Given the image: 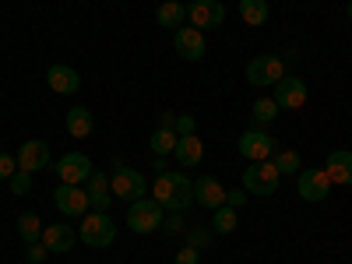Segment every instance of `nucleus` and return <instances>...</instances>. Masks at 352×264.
<instances>
[{
	"instance_id": "1",
	"label": "nucleus",
	"mask_w": 352,
	"mask_h": 264,
	"mask_svg": "<svg viewBox=\"0 0 352 264\" xmlns=\"http://www.w3.org/2000/svg\"><path fill=\"white\" fill-rule=\"evenodd\" d=\"M162 219H166V208L152 194L131 201V208H127V229L131 232H141V236H148V232L162 229Z\"/></svg>"
},
{
	"instance_id": "2",
	"label": "nucleus",
	"mask_w": 352,
	"mask_h": 264,
	"mask_svg": "<svg viewBox=\"0 0 352 264\" xmlns=\"http://www.w3.org/2000/svg\"><path fill=\"white\" fill-rule=\"evenodd\" d=\"M109 190L116 201H138V197H148V184L144 176L131 166H120V159H113V176H109Z\"/></svg>"
},
{
	"instance_id": "3",
	"label": "nucleus",
	"mask_w": 352,
	"mask_h": 264,
	"mask_svg": "<svg viewBox=\"0 0 352 264\" xmlns=\"http://www.w3.org/2000/svg\"><path fill=\"white\" fill-rule=\"evenodd\" d=\"M278 180H282V173L275 169L272 159H264V162H250L243 169V190L247 194H257V197H272L278 190Z\"/></svg>"
},
{
	"instance_id": "4",
	"label": "nucleus",
	"mask_w": 352,
	"mask_h": 264,
	"mask_svg": "<svg viewBox=\"0 0 352 264\" xmlns=\"http://www.w3.org/2000/svg\"><path fill=\"white\" fill-rule=\"evenodd\" d=\"M78 236L85 247H92V250H102L116 240V222L106 215V212H92V215H85L81 219V229H78Z\"/></svg>"
},
{
	"instance_id": "5",
	"label": "nucleus",
	"mask_w": 352,
	"mask_h": 264,
	"mask_svg": "<svg viewBox=\"0 0 352 264\" xmlns=\"http://www.w3.org/2000/svg\"><path fill=\"white\" fill-rule=\"evenodd\" d=\"M282 78H285V60H282V56L261 53V56H254V60L247 64V81L257 85V88H268V85L275 88Z\"/></svg>"
},
{
	"instance_id": "6",
	"label": "nucleus",
	"mask_w": 352,
	"mask_h": 264,
	"mask_svg": "<svg viewBox=\"0 0 352 264\" xmlns=\"http://www.w3.org/2000/svg\"><path fill=\"white\" fill-rule=\"evenodd\" d=\"M236 148H240V155H243L247 162H264V159L275 155V138L264 134V131H257V127H250V131L240 134Z\"/></svg>"
},
{
	"instance_id": "7",
	"label": "nucleus",
	"mask_w": 352,
	"mask_h": 264,
	"mask_svg": "<svg viewBox=\"0 0 352 264\" xmlns=\"http://www.w3.org/2000/svg\"><path fill=\"white\" fill-rule=\"evenodd\" d=\"M53 204L60 208L64 219H78V215H88V190H81L78 184H60L53 190Z\"/></svg>"
},
{
	"instance_id": "8",
	"label": "nucleus",
	"mask_w": 352,
	"mask_h": 264,
	"mask_svg": "<svg viewBox=\"0 0 352 264\" xmlns=\"http://www.w3.org/2000/svg\"><path fill=\"white\" fill-rule=\"evenodd\" d=\"M173 50L176 56H184V60H204V53H208V46H204V32L194 25H180L173 36Z\"/></svg>"
},
{
	"instance_id": "9",
	"label": "nucleus",
	"mask_w": 352,
	"mask_h": 264,
	"mask_svg": "<svg viewBox=\"0 0 352 264\" xmlns=\"http://www.w3.org/2000/svg\"><path fill=\"white\" fill-rule=\"evenodd\" d=\"M56 176H60V184H85L88 176H92V159H88L85 152H67L64 159H56L53 162Z\"/></svg>"
},
{
	"instance_id": "10",
	"label": "nucleus",
	"mask_w": 352,
	"mask_h": 264,
	"mask_svg": "<svg viewBox=\"0 0 352 264\" xmlns=\"http://www.w3.org/2000/svg\"><path fill=\"white\" fill-rule=\"evenodd\" d=\"M187 21L194 28H201V32H212V28H219L226 21V8L219 4V0H194V4L187 8Z\"/></svg>"
},
{
	"instance_id": "11",
	"label": "nucleus",
	"mask_w": 352,
	"mask_h": 264,
	"mask_svg": "<svg viewBox=\"0 0 352 264\" xmlns=\"http://www.w3.org/2000/svg\"><path fill=\"white\" fill-rule=\"evenodd\" d=\"M331 176L324 173V166H320V169H303L300 173V180H296V190H300V197L303 201H324L328 194H331Z\"/></svg>"
},
{
	"instance_id": "12",
	"label": "nucleus",
	"mask_w": 352,
	"mask_h": 264,
	"mask_svg": "<svg viewBox=\"0 0 352 264\" xmlns=\"http://www.w3.org/2000/svg\"><path fill=\"white\" fill-rule=\"evenodd\" d=\"M18 169H25V173H39V169H50L53 166V159H50V144L46 141H25L21 148H18Z\"/></svg>"
},
{
	"instance_id": "13",
	"label": "nucleus",
	"mask_w": 352,
	"mask_h": 264,
	"mask_svg": "<svg viewBox=\"0 0 352 264\" xmlns=\"http://www.w3.org/2000/svg\"><path fill=\"white\" fill-rule=\"evenodd\" d=\"M272 99L278 102V109H300V106H307V81L303 78H282L275 85Z\"/></svg>"
},
{
	"instance_id": "14",
	"label": "nucleus",
	"mask_w": 352,
	"mask_h": 264,
	"mask_svg": "<svg viewBox=\"0 0 352 264\" xmlns=\"http://www.w3.org/2000/svg\"><path fill=\"white\" fill-rule=\"evenodd\" d=\"M194 201L201 204V208L215 212V208L226 204V187L215 180V176H201V180H194Z\"/></svg>"
},
{
	"instance_id": "15",
	"label": "nucleus",
	"mask_w": 352,
	"mask_h": 264,
	"mask_svg": "<svg viewBox=\"0 0 352 264\" xmlns=\"http://www.w3.org/2000/svg\"><path fill=\"white\" fill-rule=\"evenodd\" d=\"M74 240H78V232L67 222H53V226L43 229V243H46L50 254H67L74 247Z\"/></svg>"
},
{
	"instance_id": "16",
	"label": "nucleus",
	"mask_w": 352,
	"mask_h": 264,
	"mask_svg": "<svg viewBox=\"0 0 352 264\" xmlns=\"http://www.w3.org/2000/svg\"><path fill=\"white\" fill-rule=\"evenodd\" d=\"M46 81H50L53 92H60V96H74L78 88H81V74L74 67H67V64H53L46 71Z\"/></svg>"
},
{
	"instance_id": "17",
	"label": "nucleus",
	"mask_w": 352,
	"mask_h": 264,
	"mask_svg": "<svg viewBox=\"0 0 352 264\" xmlns=\"http://www.w3.org/2000/svg\"><path fill=\"white\" fill-rule=\"evenodd\" d=\"M324 173L331 176L335 187H352V152H345V148L331 152L324 162Z\"/></svg>"
},
{
	"instance_id": "18",
	"label": "nucleus",
	"mask_w": 352,
	"mask_h": 264,
	"mask_svg": "<svg viewBox=\"0 0 352 264\" xmlns=\"http://www.w3.org/2000/svg\"><path fill=\"white\" fill-rule=\"evenodd\" d=\"M194 204V180L184 173H173V194H169V212H187Z\"/></svg>"
},
{
	"instance_id": "19",
	"label": "nucleus",
	"mask_w": 352,
	"mask_h": 264,
	"mask_svg": "<svg viewBox=\"0 0 352 264\" xmlns=\"http://www.w3.org/2000/svg\"><path fill=\"white\" fill-rule=\"evenodd\" d=\"M88 201H92L96 212H106L109 208L113 190H109V176L102 169H92V176H88Z\"/></svg>"
},
{
	"instance_id": "20",
	"label": "nucleus",
	"mask_w": 352,
	"mask_h": 264,
	"mask_svg": "<svg viewBox=\"0 0 352 264\" xmlns=\"http://www.w3.org/2000/svg\"><path fill=\"white\" fill-rule=\"evenodd\" d=\"M173 155H176V162H180V166H197V162L204 159V144H201L197 134H180Z\"/></svg>"
},
{
	"instance_id": "21",
	"label": "nucleus",
	"mask_w": 352,
	"mask_h": 264,
	"mask_svg": "<svg viewBox=\"0 0 352 264\" xmlns=\"http://www.w3.org/2000/svg\"><path fill=\"white\" fill-rule=\"evenodd\" d=\"M67 134L71 138H92V113H88L85 106L67 109Z\"/></svg>"
},
{
	"instance_id": "22",
	"label": "nucleus",
	"mask_w": 352,
	"mask_h": 264,
	"mask_svg": "<svg viewBox=\"0 0 352 264\" xmlns=\"http://www.w3.org/2000/svg\"><path fill=\"white\" fill-rule=\"evenodd\" d=\"M155 21H159L162 28H173V32H176V28L187 21V8L180 4V0H166V4L155 11Z\"/></svg>"
},
{
	"instance_id": "23",
	"label": "nucleus",
	"mask_w": 352,
	"mask_h": 264,
	"mask_svg": "<svg viewBox=\"0 0 352 264\" xmlns=\"http://www.w3.org/2000/svg\"><path fill=\"white\" fill-rule=\"evenodd\" d=\"M176 141H180V134H176L173 127H159V131H152L148 134V148L155 152V155H173V148H176Z\"/></svg>"
},
{
	"instance_id": "24",
	"label": "nucleus",
	"mask_w": 352,
	"mask_h": 264,
	"mask_svg": "<svg viewBox=\"0 0 352 264\" xmlns=\"http://www.w3.org/2000/svg\"><path fill=\"white\" fill-rule=\"evenodd\" d=\"M240 18L250 28H261L268 21V0H240Z\"/></svg>"
},
{
	"instance_id": "25",
	"label": "nucleus",
	"mask_w": 352,
	"mask_h": 264,
	"mask_svg": "<svg viewBox=\"0 0 352 264\" xmlns=\"http://www.w3.org/2000/svg\"><path fill=\"white\" fill-rule=\"evenodd\" d=\"M43 222H39V215L36 212H25V215H18V236L25 240V243H39L43 240Z\"/></svg>"
},
{
	"instance_id": "26",
	"label": "nucleus",
	"mask_w": 352,
	"mask_h": 264,
	"mask_svg": "<svg viewBox=\"0 0 352 264\" xmlns=\"http://www.w3.org/2000/svg\"><path fill=\"white\" fill-rule=\"evenodd\" d=\"M236 229V208L232 204H222V208L212 212V232H232Z\"/></svg>"
},
{
	"instance_id": "27",
	"label": "nucleus",
	"mask_w": 352,
	"mask_h": 264,
	"mask_svg": "<svg viewBox=\"0 0 352 264\" xmlns=\"http://www.w3.org/2000/svg\"><path fill=\"white\" fill-rule=\"evenodd\" d=\"M250 113H254V120L264 127V124H272L275 116H278V102H275L272 96H261V99L254 102V109H250Z\"/></svg>"
},
{
	"instance_id": "28",
	"label": "nucleus",
	"mask_w": 352,
	"mask_h": 264,
	"mask_svg": "<svg viewBox=\"0 0 352 264\" xmlns=\"http://www.w3.org/2000/svg\"><path fill=\"white\" fill-rule=\"evenodd\" d=\"M272 162H275V169L278 173H300V152H275L272 155Z\"/></svg>"
},
{
	"instance_id": "29",
	"label": "nucleus",
	"mask_w": 352,
	"mask_h": 264,
	"mask_svg": "<svg viewBox=\"0 0 352 264\" xmlns=\"http://www.w3.org/2000/svg\"><path fill=\"white\" fill-rule=\"evenodd\" d=\"M208 243H212V229L197 226V229H190V232H187V247H194V250H204Z\"/></svg>"
},
{
	"instance_id": "30",
	"label": "nucleus",
	"mask_w": 352,
	"mask_h": 264,
	"mask_svg": "<svg viewBox=\"0 0 352 264\" xmlns=\"http://www.w3.org/2000/svg\"><path fill=\"white\" fill-rule=\"evenodd\" d=\"M8 184H11V190H14V194L21 197V194H28V190H32V173H25V169H18V173L11 176Z\"/></svg>"
},
{
	"instance_id": "31",
	"label": "nucleus",
	"mask_w": 352,
	"mask_h": 264,
	"mask_svg": "<svg viewBox=\"0 0 352 264\" xmlns=\"http://www.w3.org/2000/svg\"><path fill=\"white\" fill-rule=\"evenodd\" d=\"M14 173H18V159L8 155V152H0V180H11Z\"/></svg>"
},
{
	"instance_id": "32",
	"label": "nucleus",
	"mask_w": 352,
	"mask_h": 264,
	"mask_svg": "<svg viewBox=\"0 0 352 264\" xmlns=\"http://www.w3.org/2000/svg\"><path fill=\"white\" fill-rule=\"evenodd\" d=\"M184 212H169L166 219H162V229L169 232V236H176V232H184V219H180Z\"/></svg>"
},
{
	"instance_id": "33",
	"label": "nucleus",
	"mask_w": 352,
	"mask_h": 264,
	"mask_svg": "<svg viewBox=\"0 0 352 264\" xmlns=\"http://www.w3.org/2000/svg\"><path fill=\"white\" fill-rule=\"evenodd\" d=\"M46 254H50V250H46V243H43V240H39V243H28V250H25L28 264H43V261H46Z\"/></svg>"
},
{
	"instance_id": "34",
	"label": "nucleus",
	"mask_w": 352,
	"mask_h": 264,
	"mask_svg": "<svg viewBox=\"0 0 352 264\" xmlns=\"http://www.w3.org/2000/svg\"><path fill=\"white\" fill-rule=\"evenodd\" d=\"M201 261V250H194V247H180L176 250V264H197Z\"/></svg>"
},
{
	"instance_id": "35",
	"label": "nucleus",
	"mask_w": 352,
	"mask_h": 264,
	"mask_svg": "<svg viewBox=\"0 0 352 264\" xmlns=\"http://www.w3.org/2000/svg\"><path fill=\"white\" fill-rule=\"evenodd\" d=\"M194 116L190 113H180V116H176V134H194Z\"/></svg>"
},
{
	"instance_id": "36",
	"label": "nucleus",
	"mask_w": 352,
	"mask_h": 264,
	"mask_svg": "<svg viewBox=\"0 0 352 264\" xmlns=\"http://www.w3.org/2000/svg\"><path fill=\"white\" fill-rule=\"evenodd\" d=\"M247 190H226V204H232V208H243V204H247Z\"/></svg>"
},
{
	"instance_id": "37",
	"label": "nucleus",
	"mask_w": 352,
	"mask_h": 264,
	"mask_svg": "<svg viewBox=\"0 0 352 264\" xmlns=\"http://www.w3.org/2000/svg\"><path fill=\"white\" fill-rule=\"evenodd\" d=\"M159 127H173L176 131V113H162L159 116Z\"/></svg>"
},
{
	"instance_id": "38",
	"label": "nucleus",
	"mask_w": 352,
	"mask_h": 264,
	"mask_svg": "<svg viewBox=\"0 0 352 264\" xmlns=\"http://www.w3.org/2000/svg\"><path fill=\"white\" fill-rule=\"evenodd\" d=\"M152 169H155V176H162V173H166V159H162V155H155V162H152Z\"/></svg>"
},
{
	"instance_id": "39",
	"label": "nucleus",
	"mask_w": 352,
	"mask_h": 264,
	"mask_svg": "<svg viewBox=\"0 0 352 264\" xmlns=\"http://www.w3.org/2000/svg\"><path fill=\"white\" fill-rule=\"evenodd\" d=\"M345 14H349V21H352V4H349V8H345Z\"/></svg>"
}]
</instances>
